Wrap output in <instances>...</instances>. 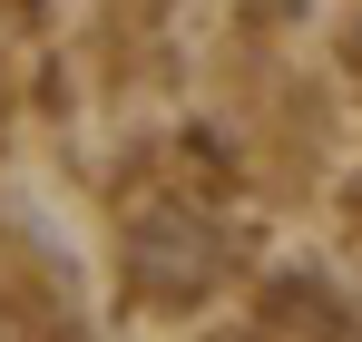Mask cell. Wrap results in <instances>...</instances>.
<instances>
[{
	"mask_svg": "<svg viewBox=\"0 0 362 342\" xmlns=\"http://www.w3.org/2000/svg\"><path fill=\"white\" fill-rule=\"evenodd\" d=\"M127 284L147 293V303H196V293L216 284V225L196 206H177V196H157L127 225Z\"/></svg>",
	"mask_w": 362,
	"mask_h": 342,
	"instance_id": "obj_1",
	"label": "cell"
}]
</instances>
